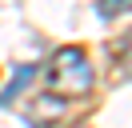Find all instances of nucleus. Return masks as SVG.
Listing matches in <instances>:
<instances>
[{"label": "nucleus", "instance_id": "f257e3e1", "mask_svg": "<svg viewBox=\"0 0 132 128\" xmlns=\"http://www.w3.org/2000/svg\"><path fill=\"white\" fill-rule=\"evenodd\" d=\"M44 80H48V92L60 96V100H84L92 92V64L88 52L76 44H64L52 52L48 68H44Z\"/></svg>", "mask_w": 132, "mask_h": 128}, {"label": "nucleus", "instance_id": "7ed1b4c3", "mask_svg": "<svg viewBox=\"0 0 132 128\" xmlns=\"http://www.w3.org/2000/svg\"><path fill=\"white\" fill-rule=\"evenodd\" d=\"M36 76V64H20L16 72H12V80H8V88H4V92H0V108H8L12 100H16L20 92H24L28 88V80Z\"/></svg>", "mask_w": 132, "mask_h": 128}, {"label": "nucleus", "instance_id": "f03ea898", "mask_svg": "<svg viewBox=\"0 0 132 128\" xmlns=\"http://www.w3.org/2000/svg\"><path fill=\"white\" fill-rule=\"evenodd\" d=\"M60 112H64V100L48 92V96H40V100H36L32 108L24 112V120H28V124H32V128H52V120H56Z\"/></svg>", "mask_w": 132, "mask_h": 128}, {"label": "nucleus", "instance_id": "20e7f679", "mask_svg": "<svg viewBox=\"0 0 132 128\" xmlns=\"http://www.w3.org/2000/svg\"><path fill=\"white\" fill-rule=\"evenodd\" d=\"M96 12H100V16H108V20H112V16H124V12H128V0H100Z\"/></svg>", "mask_w": 132, "mask_h": 128}]
</instances>
